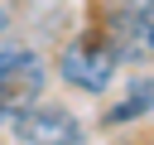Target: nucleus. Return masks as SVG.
I'll return each instance as SVG.
<instances>
[{
	"label": "nucleus",
	"mask_w": 154,
	"mask_h": 145,
	"mask_svg": "<svg viewBox=\"0 0 154 145\" xmlns=\"http://www.w3.org/2000/svg\"><path fill=\"white\" fill-rule=\"evenodd\" d=\"M19 145H87V126L63 106V102H29L14 121H10Z\"/></svg>",
	"instance_id": "4"
},
{
	"label": "nucleus",
	"mask_w": 154,
	"mask_h": 145,
	"mask_svg": "<svg viewBox=\"0 0 154 145\" xmlns=\"http://www.w3.org/2000/svg\"><path fill=\"white\" fill-rule=\"evenodd\" d=\"M101 34L120 63H154V0H116Z\"/></svg>",
	"instance_id": "3"
},
{
	"label": "nucleus",
	"mask_w": 154,
	"mask_h": 145,
	"mask_svg": "<svg viewBox=\"0 0 154 145\" xmlns=\"http://www.w3.org/2000/svg\"><path fill=\"white\" fill-rule=\"evenodd\" d=\"M120 72V58L116 48L106 44V34H82L72 39L63 53H58V77L72 87V92H87V97H101Z\"/></svg>",
	"instance_id": "1"
},
{
	"label": "nucleus",
	"mask_w": 154,
	"mask_h": 145,
	"mask_svg": "<svg viewBox=\"0 0 154 145\" xmlns=\"http://www.w3.org/2000/svg\"><path fill=\"white\" fill-rule=\"evenodd\" d=\"M43 82H48V68L34 48L0 44V126H10L29 102H38Z\"/></svg>",
	"instance_id": "2"
},
{
	"label": "nucleus",
	"mask_w": 154,
	"mask_h": 145,
	"mask_svg": "<svg viewBox=\"0 0 154 145\" xmlns=\"http://www.w3.org/2000/svg\"><path fill=\"white\" fill-rule=\"evenodd\" d=\"M5 34H10V10L0 5V44H5Z\"/></svg>",
	"instance_id": "6"
},
{
	"label": "nucleus",
	"mask_w": 154,
	"mask_h": 145,
	"mask_svg": "<svg viewBox=\"0 0 154 145\" xmlns=\"http://www.w3.org/2000/svg\"><path fill=\"white\" fill-rule=\"evenodd\" d=\"M149 111H154V77H130L125 97L106 111V126H130V121H140Z\"/></svg>",
	"instance_id": "5"
}]
</instances>
